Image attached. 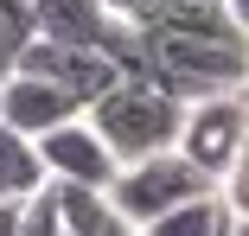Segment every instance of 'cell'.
<instances>
[{"label":"cell","instance_id":"30bf717a","mask_svg":"<svg viewBox=\"0 0 249 236\" xmlns=\"http://www.w3.org/2000/svg\"><path fill=\"white\" fill-rule=\"evenodd\" d=\"M32 38H38V26H32V0H0V83L19 70V58H26Z\"/></svg>","mask_w":249,"mask_h":236},{"label":"cell","instance_id":"ba28073f","mask_svg":"<svg viewBox=\"0 0 249 236\" xmlns=\"http://www.w3.org/2000/svg\"><path fill=\"white\" fill-rule=\"evenodd\" d=\"M45 185H52V179H45V160H38V140L0 121V198H13V204H26L32 192H45Z\"/></svg>","mask_w":249,"mask_h":236},{"label":"cell","instance_id":"52a82bcc","mask_svg":"<svg viewBox=\"0 0 249 236\" xmlns=\"http://www.w3.org/2000/svg\"><path fill=\"white\" fill-rule=\"evenodd\" d=\"M77 115H83V102L71 96V89L45 83L32 70H13L7 83H0V121L19 128V134H52V128L77 121Z\"/></svg>","mask_w":249,"mask_h":236},{"label":"cell","instance_id":"7c38bea8","mask_svg":"<svg viewBox=\"0 0 249 236\" xmlns=\"http://www.w3.org/2000/svg\"><path fill=\"white\" fill-rule=\"evenodd\" d=\"M103 7H109L115 19H128V26H141L147 13H154V7H160V0H103Z\"/></svg>","mask_w":249,"mask_h":236},{"label":"cell","instance_id":"5bb4252c","mask_svg":"<svg viewBox=\"0 0 249 236\" xmlns=\"http://www.w3.org/2000/svg\"><path fill=\"white\" fill-rule=\"evenodd\" d=\"M217 236H249V217H243V211H230V217H224V230H217Z\"/></svg>","mask_w":249,"mask_h":236},{"label":"cell","instance_id":"9c48e42d","mask_svg":"<svg viewBox=\"0 0 249 236\" xmlns=\"http://www.w3.org/2000/svg\"><path fill=\"white\" fill-rule=\"evenodd\" d=\"M224 217H230L224 192H205V198H185V204H173L166 217H154L141 236H217Z\"/></svg>","mask_w":249,"mask_h":236},{"label":"cell","instance_id":"7a4b0ae2","mask_svg":"<svg viewBox=\"0 0 249 236\" xmlns=\"http://www.w3.org/2000/svg\"><path fill=\"white\" fill-rule=\"evenodd\" d=\"M83 121L109 140V153H115L122 166H134V160H147V153L179 147L185 102L173 96V89L147 83V77H122L115 89H103V96L83 109Z\"/></svg>","mask_w":249,"mask_h":236},{"label":"cell","instance_id":"9a60e30c","mask_svg":"<svg viewBox=\"0 0 249 236\" xmlns=\"http://www.w3.org/2000/svg\"><path fill=\"white\" fill-rule=\"evenodd\" d=\"M224 13H230V19H236V26L249 32V0H224Z\"/></svg>","mask_w":249,"mask_h":236},{"label":"cell","instance_id":"5b68a950","mask_svg":"<svg viewBox=\"0 0 249 236\" xmlns=\"http://www.w3.org/2000/svg\"><path fill=\"white\" fill-rule=\"evenodd\" d=\"M19 70H32V77H45V83L71 89L83 109L103 96V89H115V83L128 77L115 51H103V45H71V38H32L26 58H19Z\"/></svg>","mask_w":249,"mask_h":236},{"label":"cell","instance_id":"3957f363","mask_svg":"<svg viewBox=\"0 0 249 236\" xmlns=\"http://www.w3.org/2000/svg\"><path fill=\"white\" fill-rule=\"evenodd\" d=\"M205 192H217V179H211V172H198L179 147L147 153V160H134V166H122V172L109 179V204H115L134 230H147L154 217H166L173 204L205 198Z\"/></svg>","mask_w":249,"mask_h":236},{"label":"cell","instance_id":"277c9868","mask_svg":"<svg viewBox=\"0 0 249 236\" xmlns=\"http://www.w3.org/2000/svg\"><path fill=\"white\" fill-rule=\"evenodd\" d=\"M243 134H249V102L236 96H198L185 102V128H179V153L198 166V172H211L224 185V172L236 166L243 153Z\"/></svg>","mask_w":249,"mask_h":236},{"label":"cell","instance_id":"8fae6325","mask_svg":"<svg viewBox=\"0 0 249 236\" xmlns=\"http://www.w3.org/2000/svg\"><path fill=\"white\" fill-rule=\"evenodd\" d=\"M19 236H64V211H58V185H45L19 204Z\"/></svg>","mask_w":249,"mask_h":236},{"label":"cell","instance_id":"8992f818","mask_svg":"<svg viewBox=\"0 0 249 236\" xmlns=\"http://www.w3.org/2000/svg\"><path fill=\"white\" fill-rule=\"evenodd\" d=\"M38 160H45V179H58V185H96V192H109V179L122 172V160L109 153V140L96 134L83 115L52 128V134H38Z\"/></svg>","mask_w":249,"mask_h":236},{"label":"cell","instance_id":"6da1fadb","mask_svg":"<svg viewBox=\"0 0 249 236\" xmlns=\"http://www.w3.org/2000/svg\"><path fill=\"white\" fill-rule=\"evenodd\" d=\"M173 89L179 102L230 96L249 83V32L224 13V0H160L134 26V70Z\"/></svg>","mask_w":249,"mask_h":236},{"label":"cell","instance_id":"4fadbf2b","mask_svg":"<svg viewBox=\"0 0 249 236\" xmlns=\"http://www.w3.org/2000/svg\"><path fill=\"white\" fill-rule=\"evenodd\" d=\"M0 236H19V204L0 198Z\"/></svg>","mask_w":249,"mask_h":236}]
</instances>
